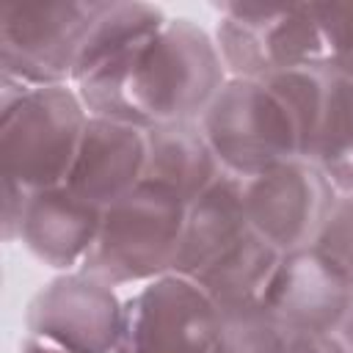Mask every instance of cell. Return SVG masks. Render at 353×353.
Instances as JSON below:
<instances>
[{
	"mask_svg": "<svg viewBox=\"0 0 353 353\" xmlns=\"http://www.w3.org/2000/svg\"><path fill=\"white\" fill-rule=\"evenodd\" d=\"M290 334L268 312V306L251 303L221 314V336L215 353H284Z\"/></svg>",
	"mask_w": 353,
	"mask_h": 353,
	"instance_id": "cell-17",
	"label": "cell"
},
{
	"mask_svg": "<svg viewBox=\"0 0 353 353\" xmlns=\"http://www.w3.org/2000/svg\"><path fill=\"white\" fill-rule=\"evenodd\" d=\"M212 39L229 77L265 80L290 69H325V44L312 3H221Z\"/></svg>",
	"mask_w": 353,
	"mask_h": 353,
	"instance_id": "cell-5",
	"label": "cell"
},
{
	"mask_svg": "<svg viewBox=\"0 0 353 353\" xmlns=\"http://www.w3.org/2000/svg\"><path fill=\"white\" fill-rule=\"evenodd\" d=\"M28 193L30 190L19 188L17 182L3 179V240L6 243H14L19 237V221H22Z\"/></svg>",
	"mask_w": 353,
	"mask_h": 353,
	"instance_id": "cell-20",
	"label": "cell"
},
{
	"mask_svg": "<svg viewBox=\"0 0 353 353\" xmlns=\"http://www.w3.org/2000/svg\"><path fill=\"white\" fill-rule=\"evenodd\" d=\"M323 44L325 72L353 77V3H312Z\"/></svg>",
	"mask_w": 353,
	"mask_h": 353,
	"instance_id": "cell-18",
	"label": "cell"
},
{
	"mask_svg": "<svg viewBox=\"0 0 353 353\" xmlns=\"http://www.w3.org/2000/svg\"><path fill=\"white\" fill-rule=\"evenodd\" d=\"M188 204L174 193L141 182L102 210L99 232L80 270L110 284H149L174 273Z\"/></svg>",
	"mask_w": 353,
	"mask_h": 353,
	"instance_id": "cell-3",
	"label": "cell"
},
{
	"mask_svg": "<svg viewBox=\"0 0 353 353\" xmlns=\"http://www.w3.org/2000/svg\"><path fill=\"white\" fill-rule=\"evenodd\" d=\"M334 185L312 160H287L243 182L251 229L281 254L309 248L336 201Z\"/></svg>",
	"mask_w": 353,
	"mask_h": 353,
	"instance_id": "cell-9",
	"label": "cell"
},
{
	"mask_svg": "<svg viewBox=\"0 0 353 353\" xmlns=\"http://www.w3.org/2000/svg\"><path fill=\"white\" fill-rule=\"evenodd\" d=\"M223 174L199 121L154 124L146 130L143 182H152L185 204L199 199Z\"/></svg>",
	"mask_w": 353,
	"mask_h": 353,
	"instance_id": "cell-14",
	"label": "cell"
},
{
	"mask_svg": "<svg viewBox=\"0 0 353 353\" xmlns=\"http://www.w3.org/2000/svg\"><path fill=\"white\" fill-rule=\"evenodd\" d=\"M309 160L336 193H353V77L328 74L323 121Z\"/></svg>",
	"mask_w": 353,
	"mask_h": 353,
	"instance_id": "cell-16",
	"label": "cell"
},
{
	"mask_svg": "<svg viewBox=\"0 0 353 353\" xmlns=\"http://www.w3.org/2000/svg\"><path fill=\"white\" fill-rule=\"evenodd\" d=\"M226 80L215 39L196 22L176 17L138 52L127 94L149 130L199 121Z\"/></svg>",
	"mask_w": 353,
	"mask_h": 353,
	"instance_id": "cell-2",
	"label": "cell"
},
{
	"mask_svg": "<svg viewBox=\"0 0 353 353\" xmlns=\"http://www.w3.org/2000/svg\"><path fill=\"white\" fill-rule=\"evenodd\" d=\"M248 229L251 223L243 204V179L223 171L199 199L188 204L174 273L196 279Z\"/></svg>",
	"mask_w": 353,
	"mask_h": 353,
	"instance_id": "cell-13",
	"label": "cell"
},
{
	"mask_svg": "<svg viewBox=\"0 0 353 353\" xmlns=\"http://www.w3.org/2000/svg\"><path fill=\"white\" fill-rule=\"evenodd\" d=\"M262 303L290 336L339 334L353 306V284L309 245L281 256Z\"/></svg>",
	"mask_w": 353,
	"mask_h": 353,
	"instance_id": "cell-10",
	"label": "cell"
},
{
	"mask_svg": "<svg viewBox=\"0 0 353 353\" xmlns=\"http://www.w3.org/2000/svg\"><path fill=\"white\" fill-rule=\"evenodd\" d=\"M143 168L146 130L88 116L63 185L105 210L143 182Z\"/></svg>",
	"mask_w": 353,
	"mask_h": 353,
	"instance_id": "cell-11",
	"label": "cell"
},
{
	"mask_svg": "<svg viewBox=\"0 0 353 353\" xmlns=\"http://www.w3.org/2000/svg\"><path fill=\"white\" fill-rule=\"evenodd\" d=\"M221 312L188 276L165 273L124 301L116 353H215Z\"/></svg>",
	"mask_w": 353,
	"mask_h": 353,
	"instance_id": "cell-7",
	"label": "cell"
},
{
	"mask_svg": "<svg viewBox=\"0 0 353 353\" xmlns=\"http://www.w3.org/2000/svg\"><path fill=\"white\" fill-rule=\"evenodd\" d=\"M19 353H69V350H61L50 342H41L36 336H25V342L19 345Z\"/></svg>",
	"mask_w": 353,
	"mask_h": 353,
	"instance_id": "cell-22",
	"label": "cell"
},
{
	"mask_svg": "<svg viewBox=\"0 0 353 353\" xmlns=\"http://www.w3.org/2000/svg\"><path fill=\"white\" fill-rule=\"evenodd\" d=\"M336 336L342 339V345L347 347V353H353V306H350V312H347V317H345V323H342V328H339Z\"/></svg>",
	"mask_w": 353,
	"mask_h": 353,
	"instance_id": "cell-23",
	"label": "cell"
},
{
	"mask_svg": "<svg viewBox=\"0 0 353 353\" xmlns=\"http://www.w3.org/2000/svg\"><path fill=\"white\" fill-rule=\"evenodd\" d=\"M102 207L80 199L66 185L30 190L22 221L19 243L47 268L72 273L80 270L99 232Z\"/></svg>",
	"mask_w": 353,
	"mask_h": 353,
	"instance_id": "cell-12",
	"label": "cell"
},
{
	"mask_svg": "<svg viewBox=\"0 0 353 353\" xmlns=\"http://www.w3.org/2000/svg\"><path fill=\"white\" fill-rule=\"evenodd\" d=\"M281 251L265 237L248 229L234 245H229L218 259H212L193 281L210 295L218 312H232L240 306L259 303L265 290L281 262Z\"/></svg>",
	"mask_w": 353,
	"mask_h": 353,
	"instance_id": "cell-15",
	"label": "cell"
},
{
	"mask_svg": "<svg viewBox=\"0 0 353 353\" xmlns=\"http://www.w3.org/2000/svg\"><path fill=\"white\" fill-rule=\"evenodd\" d=\"M124 301L116 287L83 273H61L28 303V336L69 353H116Z\"/></svg>",
	"mask_w": 353,
	"mask_h": 353,
	"instance_id": "cell-8",
	"label": "cell"
},
{
	"mask_svg": "<svg viewBox=\"0 0 353 353\" xmlns=\"http://www.w3.org/2000/svg\"><path fill=\"white\" fill-rule=\"evenodd\" d=\"M105 0L0 6V77L28 88L72 85L80 47Z\"/></svg>",
	"mask_w": 353,
	"mask_h": 353,
	"instance_id": "cell-6",
	"label": "cell"
},
{
	"mask_svg": "<svg viewBox=\"0 0 353 353\" xmlns=\"http://www.w3.org/2000/svg\"><path fill=\"white\" fill-rule=\"evenodd\" d=\"M199 127L221 168L243 182L303 157L298 121L268 80L229 77L199 119Z\"/></svg>",
	"mask_w": 353,
	"mask_h": 353,
	"instance_id": "cell-4",
	"label": "cell"
},
{
	"mask_svg": "<svg viewBox=\"0 0 353 353\" xmlns=\"http://www.w3.org/2000/svg\"><path fill=\"white\" fill-rule=\"evenodd\" d=\"M312 248L353 284V193H339Z\"/></svg>",
	"mask_w": 353,
	"mask_h": 353,
	"instance_id": "cell-19",
	"label": "cell"
},
{
	"mask_svg": "<svg viewBox=\"0 0 353 353\" xmlns=\"http://www.w3.org/2000/svg\"><path fill=\"white\" fill-rule=\"evenodd\" d=\"M85 124L72 85L28 88L0 77V176L25 190L63 185Z\"/></svg>",
	"mask_w": 353,
	"mask_h": 353,
	"instance_id": "cell-1",
	"label": "cell"
},
{
	"mask_svg": "<svg viewBox=\"0 0 353 353\" xmlns=\"http://www.w3.org/2000/svg\"><path fill=\"white\" fill-rule=\"evenodd\" d=\"M284 353H347L336 334H292Z\"/></svg>",
	"mask_w": 353,
	"mask_h": 353,
	"instance_id": "cell-21",
	"label": "cell"
}]
</instances>
